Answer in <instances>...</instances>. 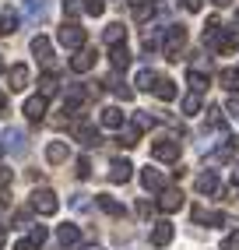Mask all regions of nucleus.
I'll return each instance as SVG.
<instances>
[{
    "instance_id": "c03bdc74",
    "label": "nucleus",
    "mask_w": 239,
    "mask_h": 250,
    "mask_svg": "<svg viewBox=\"0 0 239 250\" xmlns=\"http://www.w3.org/2000/svg\"><path fill=\"white\" fill-rule=\"evenodd\" d=\"M232 183H239V162H236V169H232Z\"/></svg>"
},
{
    "instance_id": "f8f14e48",
    "label": "nucleus",
    "mask_w": 239,
    "mask_h": 250,
    "mask_svg": "<svg viewBox=\"0 0 239 250\" xmlns=\"http://www.w3.org/2000/svg\"><path fill=\"white\" fill-rule=\"evenodd\" d=\"M197 194H218V187H221V180H218V173L215 169H208V173H200L197 176Z\"/></svg>"
},
{
    "instance_id": "e433bc0d",
    "label": "nucleus",
    "mask_w": 239,
    "mask_h": 250,
    "mask_svg": "<svg viewBox=\"0 0 239 250\" xmlns=\"http://www.w3.org/2000/svg\"><path fill=\"white\" fill-rule=\"evenodd\" d=\"M78 176H81V180L92 176V162H88V159H78Z\"/></svg>"
},
{
    "instance_id": "a19ab883",
    "label": "nucleus",
    "mask_w": 239,
    "mask_h": 250,
    "mask_svg": "<svg viewBox=\"0 0 239 250\" xmlns=\"http://www.w3.org/2000/svg\"><path fill=\"white\" fill-rule=\"evenodd\" d=\"M7 183H11V169H7V166H0V187H7Z\"/></svg>"
},
{
    "instance_id": "423d86ee",
    "label": "nucleus",
    "mask_w": 239,
    "mask_h": 250,
    "mask_svg": "<svg viewBox=\"0 0 239 250\" xmlns=\"http://www.w3.org/2000/svg\"><path fill=\"white\" fill-rule=\"evenodd\" d=\"M71 134H74V138H78L84 148H95V145H99V130H95L92 124H81V120H74V124H71Z\"/></svg>"
},
{
    "instance_id": "dca6fc26",
    "label": "nucleus",
    "mask_w": 239,
    "mask_h": 250,
    "mask_svg": "<svg viewBox=\"0 0 239 250\" xmlns=\"http://www.w3.org/2000/svg\"><path fill=\"white\" fill-rule=\"evenodd\" d=\"M25 116H28V120H42V116H46V95H32L25 103Z\"/></svg>"
},
{
    "instance_id": "7ed1b4c3",
    "label": "nucleus",
    "mask_w": 239,
    "mask_h": 250,
    "mask_svg": "<svg viewBox=\"0 0 239 250\" xmlns=\"http://www.w3.org/2000/svg\"><path fill=\"white\" fill-rule=\"evenodd\" d=\"M84 28L78 25V21H63V28L57 32V42L63 46V49H84Z\"/></svg>"
},
{
    "instance_id": "4468645a",
    "label": "nucleus",
    "mask_w": 239,
    "mask_h": 250,
    "mask_svg": "<svg viewBox=\"0 0 239 250\" xmlns=\"http://www.w3.org/2000/svg\"><path fill=\"white\" fill-rule=\"evenodd\" d=\"M130 169H134V166H130L127 159H113V162H109V180H113V183H127V180H130Z\"/></svg>"
},
{
    "instance_id": "de8ad7c7",
    "label": "nucleus",
    "mask_w": 239,
    "mask_h": 250,
    "mask_svg": "<svg viewBox=\"0 0 239 250\" xmlns=\"http://www.w3.org/2000/svg\"><path fill=\"white\" fill-rule=\"evenodd\" d=\"M81 250H102V247H95V243H88V247H81Z\"/></svg>"
},
{
    "instance_id": "4c0bfd02",
    "label": "nucleus",
    "mask_w": 239,
    "mask_h": 250,
    "mask_svg": "<svg viewBox=\"0 0 239 250\" xmlns=\"http://www.w3.org/2000/svg\"><path fill=\"white\" fill-rule=\"evenodd\" d=\"M28 240L42 247V243H46V229H42V226H32V236H28Z\"/></svg>"
},
{
    "instance_id": "a878e982",
    "label": "nucleus",
    "mask_w": 239,
    "mask_h": 250,
    "mask_svg": "<svg viewBox=\"0 0 239 250\" xmlns=\"http://www.w3.org/2000/svg\"><path fill=\"white\" fill-rule=\"evenodd\" d=\"M102 39H106V46H123V39H127V28L116 21V25H109V28H106V36H102Z\"/></svg>"
},
{
    "instance_id": "1a4fd4ad",
    "label": "nucleus",
    "mask_w": 239,
    "mask_h": 250,
    "mask_svg": "<svg viewBox=\"0 0 239 250\" xmlns=\"http://www.w3.org/2000/svg\"><path fill=\"white\" fill-rule=\"evenodd\" d=\"M95 67V49H78V53L71 57V71L74 74H84Z\"/></svg>"
},
{
    "instance_id": "09e8293b",
    "label": "nucleus",
    "mask_w": 239,
    "mask_h": 250,
    "mask_svg": "<svg viewBox=\"0 0 239 250\" xmlns=\"http://www.w3.org/2000/svg\"><path fill=\"white\" fill-rule=\"evenodd\" d=\"M4 67H7V63H4V60H0V74H4Z\"/></svg>"
},
{
    "instance_id": "79ce46f5",
    "label": "nucleus",
    "mask_w": 239,
    "mask_h": 250,
    "mask_svg": "<svg viewBox=\"0 0 239 250\" xmlns=\"http://www.w3.org/2000/svg\"><path fill=\"white\" fill-rule=\"evenodd\" d=\"M200 4H204V0H183V7H186V11H200Z\"/></svg>"
},
{
    "instance_id": "2eb2a0df",
    "label": "nucleus",
    "mask_w": 239,
    "mask_h": 250,
    "mask_svg": "<svg viewBox=\"0 0 239 250\" xmlns=\"http://www.w3.org/2000/svg\"><path fill=\"white\" fill-rule=\"evenodd\" d=\"M194 222L197 226H225V215H221V211H208V208H194Z\"/></svg>"
},
{
    "instance_id": "f03ea898",
    "label": "nucleus",
    "mask_w": 239,
    "mask_h": 250,
    "mask_svg": "<svg viewBox=\"0 0 239 250\" xmlns=\"http://www.w3.org/2000/svg\"><path fill=\"white\" fill-rule=\"evenodd\" d=\"M183 46H186V28H183V25H169V28H165V39H162V53H165L169 60H179Z\"/></svg>"
},
{
    "instance_id": "9d476101",
    "label": "nucleus",
    "mask_w": 239,
    "mask_h": 250,
    "mask_svg": "<svg viewBox=\"0 0 239 250\" xmlns=\"http://www.w3.org/2000/svg\"><path fill=\"white\" fill-rule=\"evenodd\" d=\"M7 85H11V92H25L28 88V67L25 63H14L7 71Z\"/></svg>"
},
{
    "instance_id": "0eeeda50",
    "label": "nucleus",
    "mask_w": 239,
    "mask_h": 250,
    "mask_svg": "<svg viewBox=\"0 0 239 250\" xmlns=\"http://www.w3.org/2000/svg\"><path fill=\"white\" fill-rule=\"evenodd\" d=\"M0 148H4V152H11V155H25V152H28V145H25V134H21L18 127H11L7 134H4V145H0Z\"/></svg>"
},
{
    "instance_id": "b1692460",
    "label": "nucleus",
    "mask_w": 239,
    "mask_h": 250,
    "mask_svg": "<svg viewBox=\"0 0 239 250\" xmlns=\"http://www.w3.org/2000/svg\"><path fill=\"white\" fill-rule=\"evenodd\" d=\"M109 60H113V71H127V67H130L127 46H113V49H109Z\"/></svg>"
},
{
    "instance_id": "39448f33",
    "label": "nucleus",
    "mask_w": 239,
    "mask_h": 250,
    "mask_svg": "<svg viewBox=\"0 0 239 250\" xmlns=\"http://www.w3.org/2000/svg\"><path fill=\"white\" fill-rule=\"evenodd\" d=\"M151 155H155L159 162H176V159H179V141H173V138H162V141H155V145H151Z\"/></svg>"
},
{
    "instance_id": "2f4dec72",
    "label": "nucleus",
    "mask_w": 239,
    "mask_h": 250,
    "mask_svg": "<svg viewBox=\"0 0 239 250\" xmlns=\"http://www.w3.org/2000/svg\"><path fill=\"white\" fill-rule=\"evenodd\" d=\"M138 134H141V127H138V124H130L127 130H120V145H127V148H130V145H138Z\"/></svg>"
},
{
    "instance_id": "f704fd0d",
    "label": "nucleus",
    "mask_w": 239,
    "mask_h": 250,
    "mask_svg": "<svg viewBox=\"0 0 239 250\" xmlns=\"http://www.w3.org/2000/svg\"><path fill=\"white\" fill-rule=\"evenodd\" d=\"M102 11H106V4H102V0H88V4H84V14H92V18H99Z\"/></svg>"
},
{
    "instance_id": "f257e3e1",
    "label": "nucleus",
    "mask_w": 239,
    "mask_h": 250,
    "mask_svg": "<svg viewBox=\"0 0 239 250\" xmlns=\"http://www.w3.org/2000/svg\"><path fill=\"white\" fill-rule=\"evenodd\" d=\"M204 39H208V46L215 49V53H232L236 49V28H218V18L208 21V28H204Z\"/></svg>"
},
{
    "instance_id": "a211bd4d",
    "label": "nucleus",
    "mask_w": 239,
    "mask_h": 250,
    "mask_svg": "<svg viewBox=\"0 0 239 250\" xmlns=\"http://www.w3.org/2000/svg\"><path fill=\"white\" fill-rule=\"evenodd\" d=\"M21 7L28 11V18H32V21H46V14H49L46 0H21Z\"/></svg>"
},
{
    "instance_id": "bb28decb",
    "label": "nucleus",
    "mask_w": 239,
    "mask_h": 250,
    "mask_svg": "<svg viewBox=\"0 0 239 250\" xmlns=\"http://www.w3.org/2000/svg\"><path fill=\"white\" fill-rule=\"evenodd\" d=\"M155 95L162 99V103H173V99H176V85H173L169 78H159V85H155Z\"/></svg>"
},
{
    "instance_id": "c9c22d12",
    "label": "nucleus",
    "mask_w": 239,
    "mask_h": 250,
    "mask_svg": "<svg viewBox=\"0 0 239 250\" xmlns=\"http://www.w3.org/2000/svg\"><path fill=\"white\" fill-rule=\"evenodd\" d=\"M208 124H211L215 130H225V116H221V109H211V116H208Z\"/></svg>"
},
{
    "instance_id": "ea45409f",
    "label": "nucleus",
    "mask_w": 239,
    "mask_h": 250,
    "mask_svg": "<svg viewBox=\"0 0 239 250\" xmlns=\"http://www.w3.org/2000/svg\"><path fill=\"white\" fill-rule=\"evenodd\" d=\"M14 250H39V243H32V240H18V243H14Z\"/></svg>"
},
{
    "instance_id": "6ab92c4d",
    "label": "nucleus",
    "mask_w": 239,
    "mask_h": 250,
    "mask_svg": "<svg viewBox=\"0 0 239 250\" xmlns=\"http://www.w3.org/2000/svg\"><path fill=\"white\" fill-rule=\"evenodd\" d=\"M134 85H138L141 92H155L159 74H155V71H148V67H141V71H138V78H134Z\"/></svg>"
},
{
    "instance_id": "ddd939ff",
    "label": "nucleus",
    "mask_w": 239,
    "mask_h": 250,
    "mask_svg": "<svg viewBox=\"0 0 239 250\" xmlns=\"http://www.w3.org/2000/svg\"><path fill=\"white\" fill-rule=\"evenodd\" d=\"M141 183H144V190H165V173L162 169H141Z\"/></svg>"
},
{
    "instance_id": "6e6552de",
    "label": "nucleus",
    "mask_w": 239,
    "mask_h": 250,
    "mask_svg": "<svg viewBox=\"0 0 239 250\" xmlns=\"http://www.w3.org/2000/svg\"><path fill=\"white\" fill-rule=\"evenodd\" d=\"M173 236H176L173 222L162 219V222H155V229H151V247H169V243H173Z\"/></svg>"
},
{
    "instance_id": "c756f323",
    "label": "nucleus",
    "mask_w": 239,
    "mask_h": 250,
    "mask_svg": "<svg viewBox=\"0 0 239 250\" xmlns=\"http://www.w3.org/2000/svg\"><path fill=\"white\" fill-rule=\"evenodd\" d=\"M183 113L186 116H197L200 113V92H190V95L183 99Z\"/></svg>"
},
{
    "instance_id": "58836bf2",
    "label": "nucleus",
    "mask_w": 239,
    "mask_h": 250,
    "mask_svg": "<svg viewBox=\"0 0 239 250\" xmlns=\"http://www.w3.org/2000/svg\"><path fill=\"white\" fill-rule=\"evenodd\" d=\"M221 250H239V229L232 232V236H229L225 243H221Z\"/></svg>"
},
{
    "instance_id": "49530a36",
    "label": "nucleus",
    "mask_w": 239,
    "mask_h": 250,
    "mask_svg": "<svg viewBox=\"0 0 239 250\" xmlns=\"http://www.w3.org/2000/svg\"><path fill=\"white\" fill-rule=\"evenodd\" d=\"M4 106H7V95H4V92H0V109H4Z\"/></svg>"
},
{
    "instance_id": "37998d69",
    "label": "nucleus",
    "mask_w": 239,
    "mask_h": 250,
    "mask_svg": "<svg viewBox=\"0 0 239 250\" xmlns=\"http://www.w3.org/2000/svg\"><path fill=\"white\" fill-rule=\"evenodd\" d=\"M211 4H215V7H229V4H232V0H211Z\"/></svg>"
},
{
    "instance_id": "4be33fe9",
    "label": "nucleus",
    "mask_w": 239,
    "mask_h": 250,
    "mask_svg": "<svg viewBox=\"0 0 239 250\" xmlns=\"http://www.w3.org/2000/svg\"><path fill=\"white\" fill-rule=\"evenodd\" d=\"M46 162H53V166L67 162V145H63V141H49V145H46Z\"/></svg>"
},
{
    "instance_id": "473e14b6",
    "label": "nucleus",
    "mask_w": 239,
    "mask_h": 250,
    "mask_svg": "<svg viewBox=\"0 0 239 250\" xmlns=\"http://www.w3.org/2000/svg\"><path fill=\"white\" fill-rule=\"evenodd\" d=\"M221 85H225L229 92H239V71L225 67V71H221Z\"/></svg>"
},
{
    "instance_id": "7c9ffc66",
    "label": "nucleus",
    "mask_w": 239,
    "mask_h": 250,
    "mask_svg": "<svg viewBox=\"0 0 239 250\" xmlns=\"http://www.w3.org/2000/svg\"><path fill=\"white\" fill-rule=\"evenodd\" d=\"M57 88H60V85H57V74H46V78L39 81V95H46V99L57 95Z\"/></svg>"
},
{
    "instance_id": "cd10ccee",
    "label": "nucleus",
    "mask_w": 239,
    "mask_h": 250,
    "mask_svg": "<svg viewBox=\"0 0 239 250\" xmlns=\"http://www.w3.org/2000/svg\"><path fill=\"white\" fill-rule=\"evenodd\" d=\"M95 205H99L102 211H109V215H123V205H120V201H113L109 194H99V197H95Z\"/></svg>"
},
{
    "instance_id": "a18cd8bd",
    "label": "nucleus",
    "mask_w": 239,
    "mask_h": 250,
    "mask_svg": "<svg viewBox=\"0 0 239 250\" xmlns=\"http://www.w3.org/2000/svg\"><path fill=\"white\" fill-rule=\"evenodd\" d=\"M4 243H7V232H4V229H0V247H4Z\"/></svg>"
},
{
    "instance_id": "72a5a7b5",
    "label": "nucleus",
    "mask_w": 239,
    "mask_h": 250,
    "mask_svg": "<svg viewBox=\"0 0 239 250\" xmlns=\"http://www.w3.org/2000/svg\"><path fill=\"white\" fill-rule=\"evenodd\" d=\"M84 4H88V0H63V11L74 18V14H84Z\"/></svg>"
},
{
    "instance_id": "5701e85b",
    "label": "nucleus",
    "mask_w": 239,
    "mask_h": 250,
    "mask_svg": "<svg viewBox=\"0 0 239 250\" xmlns=\"http://www.w3.org/2000/svg\"><path fill=\"white\" fill-rule=\"evenodd\" d=\"M232 155H236V141H232V138H225V145H218L215 152L208 155V162H229Z\"/></svg>"
},
{
    "instance_id": "412c9836",
    "label": "nucleus",
    "mask_w": 239,
    "mask_h": 250,
    "mask_svg": "<svg viewBox=\"0 0 239 250\" xmlns=\"http://www.w3.org/2000/svg\"><path fill=\"white\" fill-rule=\"evenodd\" d=\"M57 240H60V247H74V243L81 240V229L67 222V226H60V229H57Z\"/></svg>"
},
{
    "instance_id": "aec40b11",
    "label": "nucleus",
    "mask_w": 239,
    "mask_h": 250,
    "mask_svg": "<svg viewBox=\"0 0 239 250\" xmlns=\"http://www.w3.org/2000/svg\"><path fill=\"white\" fill-rule=\"evenodd\" d=\"M186 85H190V92H204L211 85V78L204 71H197V67H190V71H186Z\"/></svg>"
},
{
    "instance_id": "20e7f679",
    "label": "nucleus",
    "mask_w": 239,
    "mask_h": 250,
    "mask_svg": "<svg viewBox=\"0 0 239 250\" xmlns=\"http://www.w3.org/2000/svg\"><path fill=\"white\" fill-rule=\"evenodd\" d=\"M57 208H60V201H57V194L53 190H36L32 194V211H39V215H57Z\"/></svg>"
},
{
    "instance_id": "c85d7f7f",
    "label": "nucleus",
    "mask_w": 239,
    "mask_h": 250,
    "mask_svg": "<svg viewBox=\"0 0 239 250\" xmlns=\"http://www.w3.org/2000/svg\"><path fill=\"white\" fill-rule=\"evenodd\" d=\"M32 53H36L39 60H49L53 46H49V39H46V36H36V39H32Z\"/></svg>"
},
{
    "instance_id": "393cba45",
    "label": "nucleus",
    "mask_w": 239,
    "mask_h": 250,
    "mask_svg": "<svg viewBox=\"0 0 239 250\" xmlns=\"http://www.w3.org/2000/svg\"><path fill=\"white\" fill-rule=\"evenodd\" d=\"M102 127H109V130H123V113H120L116 106L102 109Z\"/></svg>"
},
{
    "instance_id": "f3484780",
    "label": "nucleus",
    "mask_w": 239,
    "mask_h": 250,
    "mask_svg": "<svg viewBox=\"0 0 239 250\" xmlns=\"http://www.w3.org/2000/svg\"><path fill=\"white\" fill-rule=\"evenodd\" d=\"M159 208H162V211H179V208H183V194H179V190H162Z\"/></svg>"
},
{
    "instance_id": "9b49d317",
    "label": "nucleus",
    "mask_w": 239,
    "mask_h": 250,
    "mask_svg": "<svg viewBox=\"0 0 239 250\" xmlns=\"http://www.w3.org/2000/svg\"><path fill=\"white\" fill-rule=\"evenodd\" d=\"M18 25H21L18 11L7 4V7H4V14H0V36H14V32H18Z\"/></svg>"
}]
</instances>
